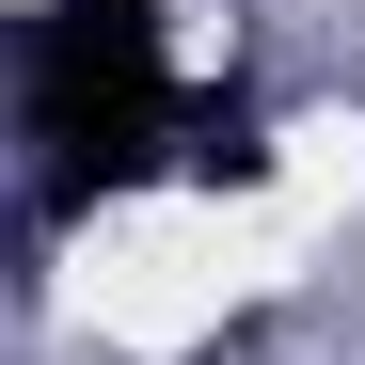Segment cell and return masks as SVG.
<instances>
[{
  "label": "cell",
  "mask_w": 365,
  "mask_h": 365,
  "mask_svg": "<svg viewBox=\"0 0 365 365\" xmlns=\"http://www.w3.org/2000/svg\"><path fill=\"white\" fill-rule=\"evenodd\" d=\"M16 111H32V159H48V207L64 222L143 191V175H175L191 128H207L159 0H48L16 32Z\"/></svg>",
  "instance_id": "obj_1"
}]
</instances>
